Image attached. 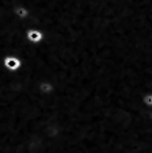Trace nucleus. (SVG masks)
Segmentation results:
<instances>
[{"label":"nucleus","instance_id":"f257e3e1","mask_svg":"<svg viewBox=\"0 0 152 153\" xmlns=\"http://www.w3.org/2000/svg\"><path fill=\"white\" fill-rule=\"evenodd\" d=\"M1 65L6 71L8 72H19L22 69V60H20L18 56H14V54H7L3 57L1 60Z\"/></svg>","mask_w":152,"mask_h":153},{"label":"nucleus","instance_id":"f03ea898","mask_svg":"<svg viewBox=\"0 0 152 153\" xmlns=\"http://www.w3.org/2000/svg\"><path fill=\"white\" fill-rule=\"evenodd\" d=\"M25 38L29 43H33V45H40L41 42H43L45 39V34L41 29L38 27H29V29L25 31Z\"/></svg>","mask_w":152,"mask_h":153},{"label":"nucleus","instance_id":"7ed1b4c3","mask_svg":"<svg viewBox=\"0 0 152 153\" xmlns=\"http://www.w3.org/2000/svg\"><path fill=\"white\" fill-rule=\"evenodd\" d=\"M12 14L19 20H29L30 18H31V11L29 10V7L23 6V4H16V6H14Z\"/></svg>","mask_w":152,"mask_h":153},{"label":"nucleus","instance_id":"20e7f679","mask_svg":"<svg viewBox=\"0 0 152 153\" xmlns=\"http://www.w3.org/2000/svg\"><path fill=\"white\" fill-rule=\"evenodd\" d=\"M38 91H40V94H42L43 96H52L53 94H55L56 91V87H55V83L50 80H42L38 83L37 85Z\"/></svg>","mask_w":152,"mask_h":153}]
</instances>
